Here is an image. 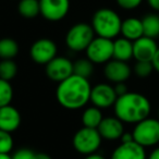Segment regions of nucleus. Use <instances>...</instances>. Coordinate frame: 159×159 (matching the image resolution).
I'll list each match as a JSON object with an SVG mask.
<instances>
[{"label":"nucleus","mask_w":159,"mask_h":159,"mask_svg":"<svg viewBox=\"0 0 159 159\" xmlns=\"http://www.w3.org/2000/svg\"><path fill=\"white\" fill-rule=\"evenodd\" d=\"M92 85L89 79L72 74L70 77L58 83L56 98L60 106L68 110H77L86 106L91 100Z\"/></svg>","instance_id":"obj_1"},{"label":"nucleus","mask_w":159,"mask_h":159,"mask_svg":"<svg viewBox=\"0 0 159 159\" xmlns=\"http://www.w3.org/2000/svg\"><path fill=\"white\" fill-rule=\"evenodd\" d=\"M115 116L123 123H139L149 117L152 105L145 95L128 92L116 100L113 106Z\"/></svg>","instance_id":"obj_2"},{"label":"nucleus","mask_w":159,"mask_h":159,"mask_svg":"<svg viewBox=\"0 0 159 159\" xmlns=\"http://www.w3.org/2000/svg\"><path fill=\"white\" fill-rule=\"evenodd\" d=\"M122 20L112 9L102 8L94 13L92 18V27L96 36L113 39L121 33Z\"/></svg>","instance_id":"obj_3"},{"label":"nucleus","mask_w":159,"mask_h":159,"mask_svg":"<svg viewBox=\"0 0 159 159\" xmlns=\"http://www.w3.org/2000/svg\"><path fill=\"white\" fill-rule=\"evenodd\" d=\"M94 38L95 32L91 24L76 23L66 32V45L72 51H85Z\"/></svg>","instance_id":"obj_4"},{"label":"nucleus","mask_w":159,"mask_h":159,"mask_svg":"<svg viewBox=\"0 0 159 159\" xmlns=\"http://www.w3.org/2000/svg\"><path fill=\"white\" fill-rule=\"evenodd\" d=\"M102 137L97 129L83 126L75 132L72 139L73 148L82 155H91L97 152L102 145Z\"/></svg>","instance_id":"obj_5"},{"label":"nucleus","mask_w":159,"mask_h":159,"mask_svg":"<svg viewBox=\"0 0 159 159\" xmlns=\"http://www.w3.org/2000/svg\"><path fill=\"white\" fill-rule=\"evenodd\" d=\"M134 142L146 147H152L159 144V120L156 118H146L135 124L132 131Z\"/></svg>","instance_id":"obj_6"},{"label":"nucleus","mask_w":159,"mask_h":159,"mask_svg":"<svg viewBox=\"0 0 159 159\" xmlns=\"http://www.w3.org/2000/svg\"><path fill=\"white\" fill-rule=\"evenodd\" d=\"M85 51L86 58L94 64H106L113 59V40L95 36Z\"/></svg>","instance_id":"obj_7"},{"label":"nucleus","mask_w":159,"mask_h":159,"mask_svg":"<svg viewBox=\"0 0 159 159\" xmlns=\"http://www.w3.org/2000/svg\"><path fill=\"white\" fill-rule=\"evenodd\" d=\"M57 45L49 38H39L34 42L30 48L31 59L40 66H46L50 62L53 58L57 57Z\"/></svg>","instance_id":"obj_8"},{"label":"nucleus","mask_w":159,"mask_h":159,"mask_svg":"<svg viewBox=\"0 0 159 159\" xmlns=\"http://www.w3.org/2000/svg\"><path fill=\"white\" fill-rule=\"evenodd\" d=\"M40 14L50 22L63 20L70 10V0H39Z\"/></svg>","instance_id":"obj_9"},{"label":"nucleus","mask_w":159,"mask_h":159,"mask_svg":"<svg viewBox=\"0 0 159 159\" xmlns=\"http://www.w3.org/2000/svg\"><path fill=\"white\" fill-rule=\"evenodd\" d=\"M118 96L115 92V87L107 83H99V84L92 86L91 100L93 106L99 109H108L113 107L116 104Z\"/></svg>","instance_id":"obj_10"},{"label":"nucleus","mask_w":159,"mask_h":159,"mask_svg":"<svg viewBox=\"0 0 159 159\" xmlns=\"http://www.w3.org/2000/svg\"><path fill=\"white\" fill-rule=\"evenodd\" d=\"M46 75L53 82L60 83L73 74V62L66 57H56L46 64Z\"/></svg>","instance_id":"obj_11"},{"label":"nucleus","mask_w":159,"mask_h":159,"mask_svg":"<svg viewBox=\"0 0 159 159\" xmlns=\"http://www.w3.org/2000/svg\"><path fill=\"white\" fill-rule=\"evenodd\" d=\"M104 74L109 82L117 84V83L126 82V80H129L132 74V69L128 64V62L111 59L105 64Z\"/></svg>","instance_id":"obj_12"},{"label":"nucleus","mask_w":159,"mask_h":159,"mask_svg":"<svg viewBox=\"0 0 159 159\" xmlns=\"http://www.w3.org/2000/svg\"><path fill=\"white\" fill-rule=\"evenodd\" d=\"M158 48L156 39L143 36L133 42V58L136 61L152 62Z\"/></svg>","instance_id":"obj_13"},{"label":"nucleus","mask_w":159,"mask_h":159,"mask_svg":"<svg viewBox=\"0 0 159 159\" xmlns=\"http://www.w3.org/2000/svg\"><path fill=\"white\" fill-rule=\"evenodd\" d=\"M99 134L102 135V139L107 141H117L120 139L125 131H124L123 122L117 117H106L100 122L97 128Z\"/></svg>","instance_id":"obj_14"},{"label":"nucleus","mask_w":159,"mask_h":159,"mask_svg":"<svg viewBox=\"0 0 159 159\" xmlns=\"http://www.w3.org/2000/svg\"><path fill=\"white\" fill-rule=\"evenodd\" d=\"M110 159H147L146 150L136 142L121 143L115 148Z\"/></svg>","instance_id":"obj_15"},{"label":"nucleus","mask_w":159,"mask_h":159,"mask_svg":"<svg viewBox=\"0 0 159 159\" xmlns=\"http://www.w3.org/2000/svg\"><path fill=\"white\" fill-rule=\"evenodd\" d=\"M21 121V113L16 107L8 105L0 108V130L12 133L19 129Z\"/></svg>","instance_id":"obj_16"},{"label":"nucleus","mask_w":159,"mask_h":159,"mask_svg":"<svg viewBox=\"0 0 159 159\" xmlns=\"http://www.w3.org/2000/svg\"><path fill=\"white\" fill-rule=\"evenodd\" d=\"M120 34L122 35V37L126 38L131 42H135L139 38L143 37L144 31L142 19L132 16V18H128L123 20L121 24V33Z\"/></svg>","instance_id":"obj_17"},{"label":"nucleus","mask_w":159,"mask_h":159,"mask_svg":"<svg viewBox=\"0 0 159 159\" xmlns=\"http://www.w3.org/2000/svg\"><path fill=\"white\" fill-rule=\"evenodd\" d=\"M133 58V42L124 37L113 40V59L128 62Z\"/></svg>","instance_id":"obj_18"},{"label":"nucleus","mask_w":159,"mask_h":159,"mask_svg":"<svg viewBox=\"0 0 159 159\" xmlns=\"http://www.w3.org/2000/svg\"><path fill=\"white\" fill-rule=\"evenodd\" d=\"M144 36L156 39L159 37V14L148 13L142 18Z\"/></svg>","instance_id":"obj_19"},{"label":"nucleus","mask_w":159,"mask_h":159,"mask_svg":"<svg viewBox=\"0 0 159 159\" xmlns=\"http://www.w3.org/2000/svg\"><path fill=\"white\" fill-rule=\"evenodd\" d=\"M104 119L102 109L97 108L95 106L87 107L82 115V123L83 126L92 129H97L99 126L100 122Z\"/></svg>","instance_id":"obj_20"},{"label":"nucleus","mask_w":159,"mask_h":159,"mask_svg":"<svg viewBox=\"0 0 159 159\" xmlns=\"http://www.w3.org/2000/svg\"><path fill=\"white\" fill-rule=\"evenodd\" d=\"M20 47L16 40L10 37L0 38V59H14L18 56Z\"/></svg>","instance_id":"obj_21"},{"label":"nucleus","mask_w":159,"mask_h":159,"mask_svg":"<svg viewBox=\"0 0 159 159\" xmlns=\"http://www.w3.org/2000/svg\"><path fill=\"white\" fill-rule=\"evenodd\" d=\"M18 11L23 18L33 19L40 14L39 0H20Z\"/></svg>","instance_id":"obj_22"},{"label":"nucleus","mask_w":159,"mask_h":159,"mask_svg":"<svg viewBox=\"0 0 159 159\" xmlns=\"http://www.w3.org/2000/svg\"><path fill=\"white\" fill-rule=\"evenodd\" d=\"M94 72V63L87 58H81L73 62V74L89 79Z\"/></svg>","instance_id":"obj_23"},{"label":"nucleus","mask_w":159,"mask_h":159,"mask_svg":"<svg viewBox=\"0 0 159 159\" xmlns=\"http://www.w3.org/2000/svg\"><path fill=\"white\" fill-rule=\"evenodd\" d=\"M18 74V66L13 59L1 60L0 61V79L11 81Z\"/></svg>","instance_id":"obj_24"},{"label":"nucleus","mask_w":159,"mask_h":159,"mask_svg":"<svg viewBox=\"0 0 159 159\" xmlns=\"http://www.w3.org/2000/svg\"><path fill=\"white\" fill-rule=\"evenodd\" d=\"M13 98V87L9 81L0 79V108L11 105Z\"/></svg>","instance_id":"obj_25"},{"label":"nucleus","mask_w":159,"mask_h":159,"mask_svg":"<svg viewBox=\"0 0 159 159\" xmlns=\"http://www.w3.org/2000/svg\"><path fill=\"white\" fill-rule=\"evenodd\" d=\"M13 145L11 133L0 130V154H10L13 149Z\"/></svg>","instance_id":"obj_26"},{"label":"nucleus","mask_w":159,"mask_h":159,"mask_svg":"<svg viewBox=\"0 0 159 159\" xmlns=\"http://www.w3.org/2000/svg\"><path fill=\"white\" fill-rule=\"evenodd\" d=\"M134 73L137 75L139 77H147L152 74V71L154 70V66H152V62H148V61H136L134 66V69H133Z\"/></svg>","instance_id":"obj_27"},{"label":"nucleus","mask_w":159,"mask_h":159,"mask_svg":"<svg viewBox=\"0 0 159 159\" xmlns=\"http://www.w3.org/2000/svg\"><path fill=\"white\" fill-rule=\"evenodd\" d=\"M120 8L124 10H133L142 5L143 0H116Z\"/></svg>","instance_id":"obj_28"},{"label":"nucleus","mask_w":159,"mask_h":159,"mask_svg":"<svg viewBox=\"0 0 159 159\" xmlns=\"http://www.w3.org/2000/svg\"><path fill=\"white\" fill-rule=\"evenodd\" d=\"M33 150L29 148H20L12 155V159H33Z\"/></svg>","instance_id":"obj_29"},{"label":"nucleus","mask_w":159,"mask_h":159,"mask_svg":"<svg viewBox=\"0 0 159 159\" xmlns=\"http://www.w3.org/2000/svg\"><path fill=\"white\" fill-rule=\"evenodd\" d=\"M115 92L116 94H117L118 97H120V96L124 95V94L128 93V86L125 85V82H122V83H117V84H115Z\"/></svg>","instance_id":"obj_30"},{"label":"nucleus","mask_w":159,"mask_h":159,"mask_svg":"<svg viewBox=\"0 0 159 159\" xmlns=\"http://www.w3.org/2000/svg\"><path fill=\"white\" fill-rule=\"evenodd\" d=\"M121 143H129V142H133L134 139H133V134L132 132L129 133V132H124L121 136Z\"/></svg>","instance_id":"obj_31"},{"label":"nucleus","mask_w":159,"mask_h":159,"mask_svg":"<svg viewBox=\"0 0 159 159\" xmlns=\"http://www.w3.org/2000/svg\"><path fill=\"white\" fill-rule=\"evenodd\" d=\"M152 66H154V70L159 73V48H158V50H157L156 55H155L154 59H152Z\"/></svg>","instance_id":"obj_32"},{"label":"nucleus","mask_w":159,"mask_h":159,"mask_svg":"<svg viewBox=\"0 0 159 159\" xmlns=\"http://www.w3.org/2000/svg\"><path fill=\"white\" fill-rule=\"evenodd\" d=\"M147 3L152 10L159 12V0H147Z\"/></svg>","instance_id":"obj_33"},{"label":"nucleus","mask_w":159,"mask_h":159,"mask_svg":"<svg viewBox=\"0 0 159 159\" xmlns=\"http://www.w3.org/2000/svg\"><path fill=\"white\" fill-rule=\"evenodd\" d=\"M33 159H52L48 154L45 152H34Z\"/></svg>","instance_id":"obj_34"},{"label":"nucleus","mask_w":159,"mask_h":159,"mask_svg":"<svg viewBox=\"0 0 159 159\" xmlns=\"http://www.w3.org/2000/svg\"><path fill=\"white\" fill-rule=\"evenodd\" d=\"M147 159H159V147L152 149V152L147 156Z\"/></svg>","instance_id":"obj_35"},{"label":"nucleus","mask_w":159,"mask_h":159,"mask_svg":"<svg viewBox=\"0 0 159 159\" xmlns=\"http://www.w3.org/2000/svg\"><path fill=\"white\" fill-rule=\"evenodd\" d=\"M84 159H106L102 155L98 154V152H95V154H91V155H87L85 156Z\"/></svg>","instance_id":"obj_36"},{"label":"nucleus","mask_w":159,"mask_h":159,"mask_svg":"<svg viewBox=\"0 0 159 159\" xmlns=\"http://www.w3.org/2000/svg\"><path fill=\"white\" fill-rule=\"evenodd\" d=\"M0 159H12L10 154H0Z\"/></svg>","instance_id":"obj_37"},{"label":"nucleus","mask_w":159,"mask_h":159,"mask_svg":"<svg viewBox=\"0 0 159 159\" xmlns=\"http://www.w3.org/2000/svg\"><path fill=\"white\" fill-rule=\"evenodd\" d=\"M157 119L159 120V108H158V118H157Z\"/></svg>","instance_id":"obj_38"}]
</instances>
